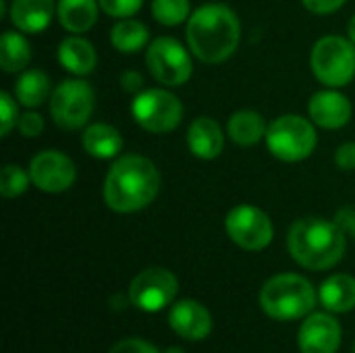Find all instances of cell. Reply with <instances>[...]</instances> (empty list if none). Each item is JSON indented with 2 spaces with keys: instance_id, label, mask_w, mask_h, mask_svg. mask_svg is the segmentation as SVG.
I'll use <instances>...</instances> for the list:
<instances>
[{
  "instance_id": "16",
  "label": "cell",
  "mask_w": 355,
  "mask_h": 353,
  "mask_svg": "<svg viewBox=\"0 0 355 353\" xmlns=\"http://www.w3.org/2000/svg\"><path fill=\"white\" fill-rule=\"evenodd\" d=\"M187 146L191 154L202 160H212L220 156L225 148V135L220 125L210 117L196 119L187 129Z\"/></svg>"
},
{
  "instance_id": "18",
  "label": "cell",
  "mask_w": 355,
  "mask_h": 353,
  "mask_svg": "<svg viewBox=\"0 0 355 353\" xmlns=\"http://www.w3.org/2000/svg\"><path fill=\"white\" fill-rule=\"evenodd\" d=\"M320 304L333 314H345L355 308V277L333 275L318 289Z\"/></svg>"
},
{
  "instance_id": "21",
  "label": "cell",
  "mask_w": 355,
  "mask_h": 353,
  "mask_svg": "<svg viewBox=\"0 0 355 353\" xmlns=\"http://www.w3.org/2000/svg\"><path fill=\"white\" fill-rule=\"evenodd\" d=\"M98 0H58V21L71 33H85L98 19Z\"/></svg>"
},
{
  "instance_id": "25",
  "label": "cell",
  "mask_w": 355,
  "mask_h": 353,
  "mask_svg": "<svg viewBox=\"0 0 355 353\" xmlns=\"http://www.w3.org/2000/svg\"><path fill=\"white\" fill-rule=\"evenodd\" d=\"M15 96H17L19 104L27 106V108L42 106L50 96V79H48V75L37 71V69L25 71L17 79Z\"/></svg>"
},
{
  "instance_id": "14",
  "label": "cell",
  "mask_w": 355,
  "mask_h": 353,
  "mask_svg": "<svg viewBox=\"0 0 355 353\" xmlns=\"http://www.w3.org/2000/svg\"><path fill=\"white\" fill-rule=\"evenodd\" d=\"M168 325L181 339L202 341L212 333V314L196 300H181L171 308Z\"/></svg>"
},
{
  "instance_id": "34",
  "label": "cell",
  "mask_w": 355,
  "mask_h": 353,
  "mask_svg": "<svg viewBox=\"0 0 355 353\" xmlns=\"http://www.w3.org/2000/svg\"><path fill=\"white\" fill-rule=\"evenodd\" d=\"M335 223L345 231V235H354L355 237V208H341L337 212V218Z\"/></svg>"
},
{
  "instance_id": "36",
  "label": "cell",
  "mask_w": 355,
  "mask_h": 353,
  "mask_svg": "<svg viewBox=\"0 0 355 353\" xmlns=\"http://www.w3.org/2000/svg\"><path fill=\"white\" fill-rule=\"evenodd\" d=\"M347 33H349V40L355 44V15L352 17V21H349V25H347Z\"/></svg>"
},
{
  "instance_id": "1",
  "label": "cell",
  "mask_w": 355,
  "mask_h": 353,
  "mask_svg": "<svg viewBox=\"0 0 355 353\" xmlns=\"http://www.w3.org/2000/svg\"><path fill=\"white\" fill-rule=\"evenodd\" d=\"M160 181V173L150 158L137 154L121 156L106 175L104 202L121 214L144 210L156 200Z\"/></svg>"
},
{
  "instance_id": "31",
  "label": "cell",
  "mask_w": 355,
  "mask_h": 353,
  "mask_svg": "<svg viewBox=\"0 0 355 353\" xmlns=\"http://www.w3.org/2000/svg\"><path fill=\"white\" fill-rule=\"evenodd\" d=\"M108 353H160L152 343L137 339V337H129L119 341L116 345H112V350Z\"/></svg>"
},
{
  "instance_id": "35",
  "label": "cell",
  "mask_w": 355,
  "mask_h": 353,
  "mask_svg": "<svg viewBox=\"0 0 355 353\" xmlns=\"http://www.w3.org/2000/svg\"><path fill=\"white\" fill-rule=\"evenodd\" d=\"M121 85H123V89L125 92H139L141 89V85H144V77H141V73H137V71H125L123 75H121Z\"/></svg>"
},
{
  "instance_id": "27",
  "label": "cell",
  "mask_w": 355,
  "mask_h": 353,
  "mask_svg": "<svg viewBox=\"0 0 355 353\" xmlns=\"http://www.w3.org/2000/svg\"><path fill=\"white\" fill-rule=\"evenodd\" d=\"M29 183H31L29 173H25L17 164H6L0 173V193L8 200L21 196L29 187Z\"/></svg>"
},
{
  "instance_id": "24",
  "label": "cell",
  "mask_w": 355,
  "mask_h": 353,
  "mask_svg": "<svg viewBox=\"0 0 355 353\" xmlns=\"http://www.w3.org/2000/svg\"><path fill=\"white\" fill-rule=\"evenodd\" d=\"M31 60V46L25 35L17 31H4L0 40V64L6 73L23 71Z\"/></svg>"
},
{
  "instance_id": "19",
  "label": "cell",
  "mask_w": 355,
  "mask_h": 353,
  "mask_svg": "<svg viewBox=\"0 0 355 353\" xmlns=\"http://www.w3.org/2000/svg\"><path fill=\"white\" fill-rule=\"evenodd\" d=\"M58 62L73 75H89L96 69L98 56L85 37L69 35L58 46Z\"/></svg>"
},
{
  "instance_id": "2",
  "label": "cell",
  "mask_w": 355,
  "mask_h": 353,
  "mask_svg": "<svg viewBox=\"0 0 355 353\" xmlns=\"http://www.w3.org/2000/svg\"><path fill=\"white\" fill-rule=\"evenodd\" d=\"M239 37L241 25L237 15L220 2L200 6L187 21L189 50L206 64H216L233 56Z\"/></svg>"
},
{
  "instance_id": "23",
  "label": "cell",
  "mask_w": 355,
  "mask_h": 353,
  "mask_svg": "<svg viewBox=\"0 0 355 353\" xmlns=\"http://www.w3.org/2000/svg\"><path fill=\"white\" fill-rule=\"evenodd\" d=\"M148 42H150V31H148V27L141 21L121 19L110 29V44L119 52H123V54L139 52L141 48L148 46Z\"/></svg>"
},
{
  "instance_id": "12",
  "label": "cell",
  "mask_w": 355,
  "mask_h": 353,
  "mask_svg": "<svg viewBox=\"0 0 355 353\" xmlns=\"http://www.w3.org/2000/svg\"><path fill=\"white\" fill-rule=\"evenodd\" d=\"M31 183L46 193L67 191L77 177L73 160L58 150H44L29 162Z\"/></svg>"
},
{
  "instance_id": "29",
  "label": "cell",
  "mask_w": 355,
  "mask_h": 353,
  "mask_svg": "<svg viewBox=\"0 0 355 353\" xmlns=\"http://www.w3.org/2000/svg\"><path fill=\"white\" fill-rule=\"evenodd\" d=\"M98 2H100V8L106 15L116 17V19L133 17L141 8V4H144V0H98Z\"/></svg>"
},
{
  "instance_id": "6",
  "label": "cell",
  "mask_w": 355,
  "mask_h": 353,
  "mask_svg": "<svg viewBox=\"0 0 355 353\" xmlns=\"http://www.w3.org/2000/svg\"><path fill=\"white\" fill-rule=\"evenodd\" d=\"M318 144L314 123L300 114H283L266 129V146L279 160L300 162L308 158Z\"/></svg>"
},
{
  "instance_id": "3",
  "label": "cell",
  "mask_w": 355,
  "mask_h": 353,
  "mask_svg": "<svg viewBox=\"0 0 355 353\" xmlns=\"http://www.w3.org/2000/svg\"><path fill=\"white\" fill-rule=\"evenodd\" d=\"M345 231L327 218L308 216L291 225L287 248L291 258L308 270H329L345 254Z\"/></svg>"
},
{
  "instance_id": "15",
  "label": "cell",
  "mask_w": 355,
  "mask_h": 353,
  "mask_svg": "<svg viewBox=\"0 0 355 353\" xmlns=\"http://www.w3.org/2000/svg\"><path fill=\"white\" fill-rule=\"evenodd\" d=\"M308 112L314 125L322 129H341L352 119V102L347 96L331 87L324 92H316L310 98Z\"/></svg>"
},
{
  "instance_id": "26",
  "label": "cell",
  "mask_w": 355,
  "mask_h": 353,
  "mask_svg": "<svg viewBox=\"0 0 355 353\" xmlns=\"http://www.w3.org/2000/svg\"><path fill=\"white\" fill-rule=\"evenodd\" d=\"M152 15L160 25H181L189 21V0H152Z\"/></svg>"
},
{
  "instance_id": "9",
  "label": "cell",
  "mask_w": 355,
  "mask_h": 353,
  "mask_svg": "<svg viewBox=\"0 0 355 353\" xmlns=\"http://www.w3.org/2000/svg\"><path fill=\"white\" fill-rule=\"evenodd\" d=\"M131 114L137 125L150 133H168L183 119V104L166 89H146L135 96Z\"/></svg>"
},
{
  "instance_id": "11",
  "label": "cell",
  "mask_w": 355,
  "mask_h": 353,
  "mask_svg": "<svg viewBox=\"0 0 355 353\" xmlns=\"http://www.w3.org/2000/svg\"><path fill=\"white\" fill-rule=\"evenodd\" d=\"M179 293L177 277L160 266L141 270L129 285V302L141 312L164 310Z\"/></svg>"
},
{
  "instance_id": "10",
  "label": "cell",
  "mask_w": 355,
  "mask_h": 353,
  "mask_svg": "<svg viewBox=\"0 0 355 353\" xmlns=\"http://www.w3.org/2000/svg\"><path fill=\"white\" fill-rule=\"evenodd\" d=\"M225 229L231 241L245 252H260L268 248L275 237L270 216L250 204L235 206L225 218Z\"/></svg>"
},
{
  "instance_id": "28",
  "label": "cell",
  "mask_w": 355,
  "mask_h": 353,
  "mask_svg": "<svg viewBox=\"0 0 355 353\" xmlns=\"http://www.w3.org/2000/svg\"><path fill=\"white\" fill-rule=\"evenodd\" d=\"M17 123H19L17 100L8 92H2L0 94V133H2V137H6Z\"/></svg>"
},
{
  "instance_id": "17",
  "label": "cell",
  "mask_w": 355,
  "mask_h": 353,
  "mask_svg": "<svg viewBox=\"0 0 355 353\" xmlns=\"http://www.w3.org/2000/svg\"><path fill=\"white\" fill-rule=\"evenodd\" d=\"M54 12V0H12L10 2V23L23 33L44 31Z\"/></svg>"
},
{
  "instance_id": "32",
  "label": "cell",
  "mask_w": 355,
  "mask_h": 353,
  "mask_svg": "<svg viewBox=\"0 0 355 353\" xmlns=\"http://www.w3.org/2000/svg\"><path fill=\"white\" fill-rule=\"evenodd\" d=\"M304 6L310 10V12H316V15H329V12H335L339 10L345 0H302Z\"/></svg>"
},
{
  "instance_id": "37",
  "label": "cell",
  "mask_w": 355,
  "mask_h": 353,
  "mask_svg": "<svg viewBox=\"0 0 355 353\" xmlns=\"http://www.w3.org/2000/svg\"><path fill=\"white\" fill-rule=\"evenodd\" d=\"M166 353H185L183 350H179V347H173V350H168Z\"/></svg>"
},
{
  "instance_id": "13",
  "label": "cell",
  "mask_w": 355,
  "mask_h": 353,
  "mask_svg": "<svg viewBox=\"0 0 355 353\" xmlns=\"http://www.w3.org/2000/svg\"><path fill=\"white\" fill-rule=\"evenodd\" d=\"M341 337V325L333 312H312L300 327L297 345L302 353H337Z\"/></svg>"
},
{
  "instance_id": "7",
  "label": "cell",
  "mask_w": 355,
  "mask_h": 353,
  "mask_svg": "<svg viewBox=\"0 0 355 353\" xmlns=\"http://www.w3.org/2000/svg\"><path fill=\"white\" fill-rule=\"evenodd\" d=\"M96 96L89 83L81 79H67L54 87L50 96V112L60 129H81L94 112Z\"/></svg>"
},
{
  "instance_id": "33",
  "label": "cell",
  "mask_w": 355,
  "mask_h": 353,
  "mask_svg": "<svg viewBox=\"0 0 355 353\" xmlns=\"http://www.w3.org/2000/svg\"><path fill=\"white\" fill-rule=\"evenodd\" d=\"M335 162L341 171H355V144H343L335 154Z\"/></svg>"
},
{
  "instance_id": "30",
  "label": "cell",
  "mask_w": 355,
  "mask_h": 353,
  "mask_svg": "<svg viewBox=\"0 0 355 353\" xmlns=\"http://www.w3.org/2000/svg\"><path fill=\"white\" fill-rule=\"evenodd\" d=\"M17 127H19V131H21L23 137H37L44 131V119H42V114L29 110V112H25V114L19 117Z\"/></svg>"
},
{
  "instance_id": "20",
  "label": "cell",
  "mask_w": 355,
  "mask_h": 353,
  "mask_svg": "<svg viewBox=\"0 0 355 353\" xmlns=\"http://www.w3.org/2000/svg\"><path fill=\"white\" fill-rule=\"evenodd\" d=\"M81 144L83 150L100 160H108L114 158L121 150H123V137L121 133L106 123H94L89 125L83 135H81Z\"/></svg>"
},
{
  "instance_id": "5",
  "label": "cell",
  "mask_w": 355,
  "mask_h": 353,
  "mask_svg": "<svg viewBox=\"0 0 355 353\" xmlns=\"http://www.w3.org/2000/svg\"><path fill=\"white\" fill-rule=\"evenodd\" d=\"M314 77L329 87H343L355 77V44L341 35L320 37L310 56Z\"/></svg>"
},
{
  "instance_id": "22",
  "label": "cell",
  "mask_w": 355,
  "mask_h": 353,
  "mask_svg": "<svg viewBox=\"0 0 355 353\" xmlns=\"http://www.w3.org/2000/svg\"><path fill=\"white\" fill-rule=\"evenodd\" d=\"M266 123L262 119V114L254 112V110H239L229 119L227 125V133L229 137L239 144V146H254L258 144L262 137H266Z\"/></svg>"
},
{
  "instance_id": "8",
  "label": "cell",
  "mask_w": 355,
  "mask_h": 353,
  "mask_svg": "<svg viewBox=\"0 0 355 353\" xmlns=\"http://www.w3.org/2000/svg\"><path fill=\"white\" fill-rule=\"evenodd\" d=\"M146 64L152 77L162 85H183L193 73L189 52L175 37H156L146 50Z\"/></svg>"
},
{
  "instance_id": "4",
  "label": "cell",
  "mask_w": 355,
  "mask_h": 353,
  "mask_svg": "<svg viewBox=\"0 0 355 353\" xmlns=\"http://www.w3.org/2000/svg\"><path fill=\"white\" fill-rule=\"evenodd\" d=\"M316 306L314 285L295 273L270 277L260 291V308L275 320H297L312 314Z\"/></svg>"
},
{
  "instance_id": "38",
  "label": "cell",
  "mask_w": 355,
  "mask_h": 353,
  "mask_svg": "<svg viewBox=\"0 0 355 353\" xmlns=\"http://www.w3.org/2000/svg\"><path fill=\"white\" fill-rule=\"evenodd\" d=\"M352 353H355V343H354V350H352Z\"/></svg>"
}]
</instances>
